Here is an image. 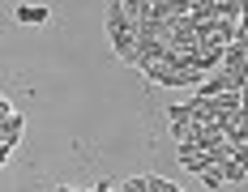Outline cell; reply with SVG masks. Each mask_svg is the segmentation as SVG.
Listing matches in <instances>:
<instances>
[{
	"label": "cell",
	"mask_w": 248,
	"mask_h": 192,
	"mask_svg": "<svg viewBox=\"0 0 248 192\" xmlns=\"http://www.w3.org/2000/svg\"><path fill=\"white\" fill-rule=\"evenodd\" d=\"M137 22L124 13V0H111L107 4V43H111V51L120 56V60H133V43H137Z\"/></svg>",
	"instance_id": "obj_1"
},
{
	"label": "cell",
	"mask_w": 248,
	"mask_h": 192,
	"mask_svg": "<svg viewBox=\"0 0 248 192\" xmlns=\"http://www.w3.org/2000/svg\"><path fill=\"white\" fill-rule=\"evenodd\" d=\"M218 73H248V43H231L223 47V64Z\"/></svg>",
	"instance_id": "obj_2"
},
{
	"label": "cell",
	"mask_w": 248,
	"mask_h": 192,
	"mask_svg": "<svg viewBox=\"0 0 248 192\" xmlns=\"http://www.w3.org/2000/svg\"><path fill=\"white\" fill-rule=\"evenodd\" d=\"M214 17H218V22H248V13H244V4H240V0H214Z\"/></svg>",
	"instance_id": "obj_3"
},
{
	"label": "cell",
	"mask_w": 248,
	"mask_h": 192,
	"mask_svg": "<svg viewBox=\"0 0 248 192\" xmlns=\"http://www.w3.org/2000/svg\"><path fill=\"white\" fill-rule=\"evenodd\" d=\"M22 128H26V116H17V111H13L9 120L0 124V141H4V145H9V149H13V145L22 141Z\"/></svg>",
	"instance_id": "obj_4"
},
{
	"label": "cell",
	"mask_w": 248,
	"mask_h": 192,
	"mask_svg": "<svg viewBox=\"0 0 248 192\" xmlns=\"http://www.w3.org/2000/svg\"><path fill=\"white\" fill-rule=\"evenodd\" d=\"M22 26H43L51 17V9H43V4H17V13H13Z\"/></svg>",
	"instance_id": "obj_5"
},
{
	"label": "cell",
	"mask_w": 248,
	"mask_h": 192,
	"mask_svg": "<svg viewBox=\"0 0 248 192\" xmlns=\"http://www.w3.org/2000/svg\"><path fill=\"white\" fill-rule=\"evenodd\" d=\"M223 184H244L248 179V162H223Z\"/></svg>",
	"instance_id": "obj_6"
},
{
	"label": "cell",
	"mask_w": 248,
	"mask_h": 192,
	"mask_svg": "<svg viewBox=\"0 0 248 192\" xmlns=\"http://www.w3.org/2000/svg\"><path fill=\"white\" fill-rule=\"evenodd\" d=\"M167 120H171V128H188V124H193V103L171 107V111H167Z\"/></svg>",
	"instance_id": "obj_7"
},
{
	"label": "cell",
	"mask_w": 248,
	"mask_h": 192,
	"mask_svg": "<svg viewBox=\"0 0 248 192\" xmlns=\"http://www.w3.org/2000/svg\"><path fill=\"white\" fill-rule=\"evenodd\" d=\"M146 192H184V188L171 184V179H163V175H146Z\"/></svg>",
	"instance_id": "obj_8"
},
{
	"label": "cell",
	"mask_w": 248,
	"mask_h": 192,
	"mask_svg": "<svg viewBox=\"0 0 248 192\" xmlns=\"http://www.w3.org/2000/svg\"><path fill=\"white\" fill-rule=\"evenodd\" d=\"M184 167L193 171V175H201V171H210V158H205V154H193V158H188Z\"/></svg>",
	"instance_id": "obj_9"
},
{
	"label": "cell",
	"mask_w": 248,
	"mask_h": 192,
	"mask_svg": "<svg viewBox=\"0 0 248 192\" xmlns=\"http://www.w3.org/2000/svg\"><path fill=\"white\" fill-rule=\"evenodd\" d=\"M201 184H210V188H223V171H218V167L201 171Z\"/></svg>",
	"instance_id": "obj_10"
},
{
	"label": "cell",
	"mask_w": 248,
	"mask_h": 192,
	"mask_svg": "<svg viewBox=\"0 0 248 192\" xmlns=\"http://www.w3.org/2000/svg\"><path fill=\"white\" fill-rule=\"evenodd\" d=\"M94 192H111V188H107V179H99V184H94Z\"/></svg>",
	"instance_id": "obj_11"
},
{
	"label": "cell",
	"mask_w": 248,
	"mask_h": 192,
	"mask_svg": "<svg viewBox=\"0 0 248 192\" xmlns=\"http://www.w3.org/2000/svg\"><path fill=\"white\" fill-rule=\"evenodd\" d=\"M56 192H77V188H69V184H60V188H56Z\"/></svg>",
	"instance_id": "obj_12"
}]
</instances>
